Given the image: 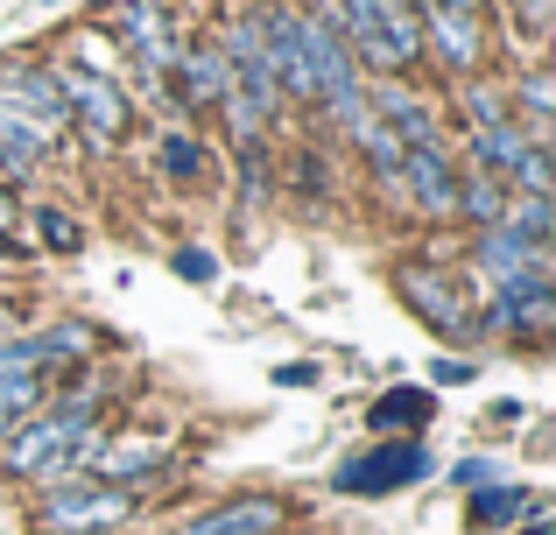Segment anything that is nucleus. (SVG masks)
Here are the masks:
<instances>
[{"instance_id": "nucleus-1", "label": "nucleus", "mask_w": 556, "mask_h": 535, "mask_svg": "<svg viewBox=\"0 0 556 535\" xmlns=\"http://www.w3.org/2000/svg\"><path fill=\"white\" fill-rule=\"evenodd\" d=\"M92 416H99L92 387H85V395H71L64 409L22 416V423L0 437V458H8V472H14V480H42V486L78 480V444L92 437Z\"/></svg>"}, {"instance_id": "nucleus-24", "label": "nucleus", "mask_w": 556, "mask_h": 535, "mask_svg": "<svg viewBox=\"0 0 556 535\" xmlns=\"http://www.w3.org/2000/svg\"><path fill=\"white\" fill-rule=\"evenodd\" d=\"M0 339H14V317L8 310H0Z\"/></svg>"}, {"instance_id": "nucleus-15", "label": "nucleus", "mask_w": 556, "mask_h": 535, "mask_svg": "<svg viewBox=\"0 0 556 535\" xmlns=\"http://www.w3.org/2000/svg\"><path fill=\"white\" fill-rule=\"evenodd\" d=\"M416 472H422V451H416V444H394V451H380V458H367V466L345 472V486H408Z\"/></svg>"}, {"instance_id": "nucleus-3", "label": "nucleus", "mask_w": 556, "mask_h": 535, "mask_svg": "<svg viewBox=\"0 0 556 535\" xmlns=\"http://www.w3.org/2000/svg\"><path fill=\"white\" fill-rule=\"evenodd\" d=\"M50 71H56V92H64L71 127H85L99 149H113V141L127 135V92L113 78H99V71H85V64H50Z\"/></svg>"}, {"instance_id": "nucleus-2", "label": "nucleus", "mask_w": 556, "mask_h": 535, "mask_svg": "<svg viewBox=\"0 0 556 535\" xmlns=\"http://www.w3.org/2000/svg\"><path fill=\"white\" fill-rule=\"evenodd\" d=\"M127 514H135V494H127V486L64 480V486H42L36 522H42V535H50V528H121Z\"/></svg>"}, {"instance_id": "nucleus-22", "label": "nucleus", "mask_w": 556, "mask_h": 535, "mask_svg": "<svg viewBox=\"0 0 556 535\" xmlns=\"http://www.w3.org/2000/svg\"><path fill=\"white\" fill-rule=\"evenodd\" d=\"M437 8H465V14H479V0H437Z\"/></svg>"}, {"instance_id": "nucleus-6", "label": "nucleus", "mask_w": 556, "mask_h": 535, "mask_svg": "<svg viewBox=\"0 0 556 535\" xmlns=\"http://www.w3.org/2000/svg\"><path fill=\"white\" fill-rule=\"evenodd\" d=\"M422 56H437V64L458 71V78H472L479 56H486V28H479V14L422 0Z\"/></svg>"}, {"instance_id": "nucleus-4", "label": "nucleus", "mask_w": 556, "mask_h": 535, "mask_svg": "<svg viewBox=\"0 0 556 535\" xmlns=\"http://www.w3.org/2000/svg\"><path fill=\"white\" fill-rule=\"evenodd\" d=\"M113 36L135 50V64L149 71L155 85L177 71V56H184V36H177V14L163 8V0H121V14H113Z\"/></svg>"}, {"instance_id": "nucleus-16", "label": "nucleus", "mask_w": 556, "mask_h": 535, "mask_svg": "<svg viewBox=\"0 0 556 535\" xmlns=\"http://www.w3.org/2000/svg\"><path fill=\"white\" fill-rule=\"evenodd\" d=\"M507 226H515L521 240H543V247H549L556 205H549V198H515V191H507Z\"/></svg>"}, {"instance_id": "nucleus-20", "label": "nucleus", "mask_w": 556, "mask_h": 535, "mask_svg": "<svg viewBox=\"0 0 556 535\" xmlns=\"http://www.w3.org/2000/svg\"><path fill=\"white\" fill-rule=\"evenodd\" d=\"M422 409H430L422 395H394V402H380V409H374V423L380 430H388V423H422Z\"/></svg>"}, {"instance_id": "nucleus-23", "label": "nucleus", "mask_w": 556, "mask_h": 535, "mask_svg": "<svg viewBox=\"0 0 556 535\" xmlns=\"http://www.w3.org/2000/svg\"><path fill=\"white\" fill-rule=\"evenodd\" d=\"M50 535H113V528H50Z\"/></svg>"}, {"instance_id": "nucleus-14", "label": "nucleus", "mask_w": 556, "mask_h": 535, "mask_svg": "<svg viewBox=\"0 0 556 535\" xmlns=\"http://www.w3.org/2000/svg\"><path fill=\"white\" fill-rule=\"evenodd\" d=\"M458 219L501 226L507 219V177H493V169H458Z\"/></svg>"}, {"instance_id": "nucleus-18", "label": "nucleus", "mask_w": 556, "mask_h": 535, "mask_svg": "<svg viewBox=\"0 0 556 535\" xmlns=\"http://www.w3.org/2000/svg\"><path fill=\"white\" fill-rule=\"evenodd\" d=\"M163 169H169V177H198V169H204V149L190 135H169L163 141Z\"/></svg>"}, {"instance_id": "nucleus-11", "label": "nucleus", "mask_w": 556, "mask_h": 535, "mask_svg": "<svg viewBox=\"0 0 556 535\" xmlns=\"http://www.w3.org/2000/svg\"><path fill=\"white\" fill-rule=\"evenodd\" d=\"M394 282H402V296L416 303V317H422V324L451 331V339H465V331H472V317H465L458 289H451V282H444V275H437V268H402V275H394Z\"/></svg>"}, {"instance_id": "nucleus-8", "label": "nucleus", "mask_w": 556, "mask_h": 535, "mask_svg": "<svg viewBox=\"0 0 556 535\" xmlns=\"http://www.w3.org/2000/svg\"><path fill=\"white\" fill-rule=\"evenodd\" d=\"M493 331H515V339H543L556 317V289L549 275H515V282H493Z\"/></svg>"}, {"instance_id": "nucleus-9", "label": "nucleus", "mask_w": 556, "mask_h": 535, "mask_svg": "<svg viewBox=\"0 0 556 535\" xmlns=\"http://www.w3.org/2000/svg\"><path fill=\"white\" fill-rule=\"evenodd\" d=\"M282 522H289V508H282V500L247 494V500H226V508L190 514V522H184L177 535H282Z\"/></svg>"}, {"instance_id": "nucleus-25", "label": "nucleus", "mask_w": 556, "mask_h": 535, "mask_svg": "<svg viewBox=\"0 0 556 535\" xmlns=\"http://www.w3.org/2000/svg\"><path fill=\"white\" fill-rule=\"evenodd\" d=\"M8 430H14V423H8V416H0V437H8Z\"/></svg>"}, {"instance_id": "nucleus-10", "label": "nucleus", "mask_w": 556, "mask_h": 535, "mask_svg": "<svg viewBox=\"0 0 556 535\" xmlns=\"http://www.w3.org/2000/svg\"><path fill=\"white\" fill-rule=\"evenodd\" d=\"M472 262L493 275V282H515V275H549V247L543 240H521L515 226H479V247H472Z\"/></svg>"}, {"instance_id": "nucleus-17", "label": "nucleus", "mask_w": 556, "mask_h": 535, "mask_svg": "<svg viewBox=\"0 0 556 535\" xmlns=\"http://www.w3.org/2000/svg\"><path fill=\"white\" fill-rule=\"evenodd\" d=\"M521 508H529V500H521L515 486H501V494H479V500H472V522H479V528H493V522H515Z\"/></svg>"}, {"instance_id": "nucleus-19", "label": "nucleus", "mask_w": 556, "mask_h": 535, "mask_svg": "<svg viewBox=\"0 0 556 535\" xmlns=\"http://www.w3.org/2000/svg\"><path fill=\"white\" fill-rule=\"evenodd\" d=\"M36 226H42V247H56V254L78 247V226H71V212H36Z\"/></svg>"}, {"instance_id": "nucleus-26", "label": "nucleus", "mask_w": 556, "mask_h": 535, "mask_svg": "<svg viewBox=\"0 0 556 535\" xmlns=\"http://www.w3.org/2000/svg\"><path fill=\"white\" fill-rule=\"evenodd\" d=\"M50 8H56V0H50Z\"/></svg>"}, {"instance_id": "nucleus-13", "label": "nucleus", "mask_w": 556, "mask_h": 535, "mask_svg": "<svg viewBox=\"0 0 556 535\" xmlns=\"http://www.w3.org/2000/svg\"><path fill=\"white\" fill-rule=\"evenodd\" d=\"M50 149H56V141L42 135V127H28L22 113H8V106H0V177H14V183H22V177H36V169L50 163Z\"/></svg>"}, {"instance_id": "nucleus-5", "label": "nucleus", "mask_w": 556, "mask_h": 535, "mask_svg": "<svg viewBox=\"0 0 556 535\" xmlns=\"http://www.w3.org/2000/svg\"><path fill=\"white\" fill-rule=\"evenodd\" d=\"M0 106L22 113L28 127H42L50 141H64V127H71L64 92H56V71L50 64H28V56H8V64H0Z\"/></svg>"}, {"instance_id": "nucleus-21", "label": "nucleus", "mask_w": 556, "mask_h": 535, "mask_svg": "<svg viewBox=\"0 0 556 535\" xmlns=\"http://www.w3.org/2000/svg\"><path fill=\"white\" fill-rule=\"evenodd\" d=\"M8 226H14V198H8V183H0V240H8Z\"/></svg>"}, {"instance_id": "nucleus-7", "label": "nucleus", "mask_w": 556, "mask_h": 535, "mask_svg": "<svg viewBox=\"0 0 556 535\" xmlns=\"http://www.w3.org/2000/svg\"><path fill=\"white\" fill-rule=\"evenodd\" d=\"M394 191H402L422 219H458V163H451V149H408Z\"/></svg>"}, {"instance_id": "nucleus-12", "label": "nucleus", "mask_w": 556, "mask_h": 535, "mask_svg": "<svg viewBox=\"0 0 556 535\" xmlns=\"http://www.w3.org/2000/svg\"><path fill=\"white\" fill-rule=\"evenodd\" d=\"M169 78L184 85L190 106H218V99L232 92V71H226V50H218V42H198V50H184Z\"/></svg>"}]
</instances>
